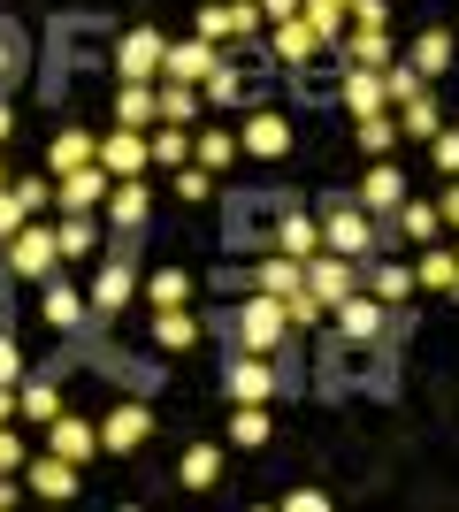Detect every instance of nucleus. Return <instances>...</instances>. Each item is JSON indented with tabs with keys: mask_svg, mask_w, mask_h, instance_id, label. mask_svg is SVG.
I'll return each instance as SVG.
<instances>
[{
	"mask_svg": "<svg viewBox=\"0 0 459 512\" xmlns=\"http://www.w3.org/2000/svg\"><path fill=\"white\" fill-rule=\"evenodd\" d=\"M429 161H437L444 176H459V130H437V138H429Z\"/></svg>",
	"mask_w": 459,
	"mask_h": 512,
	"instance_id": "nucleus-46",
	"label": "nucleus"
},
{
	"mask_svg": "<svg viewBox=\"0 0 459 512\" xmlns=\"http://www.w3.org/2000/svg\"><path fill=\"white\" fill-rule=\"evenodd\" d=\"M39 314H46V329H77V321H85V291H69V283H54V276H46Z\"/></svg>",
	"mask_w": 459,
	"mask_h": 512,
	"instance_id": "nucleus-29",
	"label": "nucleus"
},
{
	"mask_svg": "<svg viewBox=\"0 0 459 512\" xmlns=\"http://www.w3.org/2000/svg\"><path fill=\"white\" fill-rule=\"evenodd\" d=\"M360 268H368V283H360V291H375V299L383 306H406V291H414V260H360Z\"/></svg>",
	"mask_w": 459,
	"mask_h": 512,
	"instance_id": "nucleus-16",
	"label": "nucleus"
},
{
	"mask_svg": "<svg viewBox=\"0 0 459 512\" xmlns=\"http://www.w3.org/2000/svg\"><path fill=\"white\" fill-rule=\"evenodd\" d=\"M54 260H62V245H54V230L31 214V222L8 237V268H16L23 283H46V276H54Z\"/></svg>",
	"mask_w": 459,
	"mask_h": 512,
	"instance_id": "nucleus-2",
	"label": "nucleus"
},
{
	"mask_svg": "<svg viewBox=\"0 0 459 512\" xmlns=\"http://www.w3.org/2000/svg\"><path fill=\"white\" fill-rule=\"evenodd\" d=\"M337 54H345V62H360V69H391V31H383V23H360Z\"/></svg>",
	"mask_w": 459,
	"mask_h": 512,
	"instance_id": "nucleus-24",
	"label": "nucleus"
},
{
	"mask_svg": "<svg viewBox=\"0 0 459 512\" xmlns=\"http://www.w3.org/2000/svg\"><path fill=\"white\" fill-rule=\"evenodd\" d=\"M199 100H207V107H230V100H245V77H238L230 62H215L207 77H199Z\"/></svg>",
	"mask_w": 459,
	"mask_h": 512,
	"instance_id": "nucleus-38",
	"label": "nucleus"
},
{
	"mask_svg": "<svg viewBox=\"0 0 459 512\" xmlns=\"http://www.w3.org/2000/svg\"><path fill=\"white\" fill-rule=\"evenodd\" d=\"M268 436H276V421H268V406H238V413H230V444H238V451H261Z\"/></svg>",
	"mask_w": 459,
	"mask_h": 512,
	"instance_id": "nucleus-32",
	"label": "nucleus"
},
{
	"mask_svg": "<svg viewBox=\"0 0 459 512\" xmlns=\"http://www.w3.org/2000/svg\"><path fill=\"white\" fill-rule=\"evenodd\" d=\"M284 321H291V306H284V299L253 291V299L238 306V337H245V352H268V344L284 337Z\"/></svg>",
	"mask_w": 459,
	"mask_h": 512,
	"instance_id": "nucleus-8",
	"label": "nucleus"
},
{
	"mask_svg": "<svg viewBox=\"0 0 459 512\" xmlns=\"http://www.w3.org/2000/svg\"><path fill=\"white\" fill-rule=\"evenodd\" d=\"M199 39H238V23H230V0H207V8H199Z\"/></svg>",
	"mask_w": 459,
	"mask_h": 512,
	"instance_id": "nucleus-45",
	"label": "nucleus"
},
{
	"mask_svg": "<svg viewBox=\"0 0 459 512\" xmlns=\"http://www.w3.org/2000/svg\"><path fill=\"white\" fill-rule=\"evenodd\" d=\"M54 245H62V260L92 253V245H100V230H92V214H69V222H54Z\"/></svg>",
	"mask_w": 459,
	"mask_h": 512,
	"instance_id": "nucleus-40",
	"label": "nucleus"
},
{
	"mask_svg": "<svg viewBox=\"0 0 459 512\" xmlns=\"http://www.w3.org/2000/svg\"><path fill=\"white\" fill-rule=\"evenodd\" d=\"M146 299H153V306H192V276H184V268H153Z\"/></svg>",
	"mask_w": 459,
	"mask_h": 512,
	"instance_id": "nucleus-39",
	"label": "nucleus"
},
{
	"mask_svg": "<svg viewBox=\"0 0 459 512\" xmlns=\"http://www.w3.org/2000/svg\"><path fill=\"white\" fill-rule=\"evenodd\" d=\"M299 16L314 23V39H329V46H337V31H345V0H306Z\"/></svg>",
	"mask_w": 459,
	"mask_h": 512,
	"instance_id": "nucleus-42",
	"label": "nucleus"
},
{
	"mask_svg": "<svg viewBox=\"0 0 459 512\" xmlns=\"http://www.w3.org/2000/svg\"><path fill=\"white\" fill-rule=\"evenodd\" d=\"M352 138H360V153H375V161H383V153L398 146V115H360V123H352Z\"/></svg>",
	"mask_w": 459,
	"mask_h": 512,
	"instance_id": "nucleus-37",
	"label": "nucleus"
},
{
	"mask_svg": "<svg viewBox=\"0 0 459 512\" xmlns=\"http://www.w3.org/2000/svg\"><path fill=\"white\" fill-rule=\"evenodd\" d=\"M146 207H153L146 176H115V192H108V222H115V230H138V222H146Z\"/></svg>",
	"mask_w": 459,
	"mask_h": 512,
	"instance_id": "nucleus-19",
	"label": "nucleus"
},
{
	"mask_svg": "<svg viewBox=\"0 0 459 512\" xmlns=\"http://www.w3.org/2000/svg\"><path fill=\"white\" fill-rule=\"evenodd\" d=\"M329 321H337V337H345V344H368V337H383V329H391V306L375 299V291H352V299L329 306Z\"/></svg>",
	"mask_w": 459,
	"mask_h": 512,
	"instance_id": "nucleus-6",
	"label": "nucleus"
},
{
	"mask_svg": "<svg viewBox=\"0 0 459 512\" xmlns=\"http://www.w3.org/2000/svg\"><path fill=\"white\" fill-rule=\"evenodd\" d=\"M0 474H23V436L0 421Z\"/></svg>",
	"mask_w": 459,
	"mask_h": 512,
	"instance_id": "nucleus-47",
	"label": "nucleus"
},
{
	"mask_svg": "<svg viewBox=\"0 0 459 512\" xmlns=\"http://www.w3.org/2000/svg\"><path fill=\"white\" fill-rule=\"evenodd\" d=\"M0 192H8V161H0Z\"/></svg>",
	"mask_w": 459,
	"mask_h": 512,
	"instance_id": "nucleus-55",
	"label": "nucleus"
},
{
	"mask_svg": "<svg viewBox=\"0 0 459 512\" xmlns=\"http://www.w3.org/2000/svg\"><path fill=\"white\" fill-rule=\"evenodd\" d=\"M0 421H16V383H0Z\"/></svg>",
	"mask_w": 459,
	"mask_h": 512,
	"instance_id": "nucleus-53",
	"label": "nucleus"
},
{
	"mask_svg": "<svg viewBox=\"0 0 459 512\" xmlns=\"http://www.w3.org/2000/svg\"><path fill=\"white\" fill-rule=\"evenodd\" d=\"M452 299H459V283H452Z\"/></svg>",
	"mask_w": 459,
	"mask_h": 512,
	"instance_id": "nucleus-57",
	"label": "nucleus"
},
{
	"mask_svg": "<svg viewBox=\"0 0 459 512\" xmlns=\"http://www.w3.org/2000/svg\"><path fill=\"white\" fill-rule=\"evenodd\" d=\"M176 199H215V169H199V161H184V169H176Z\"/></svg>",
	"mask_w": 459,
	"mask_h": 512,
	"instance_id": "nucleus-44",
	"label": "nucleus"
},
{
	"mask_svg": "<svg viewBox=\"0 0 459 512\" xmlns=\"http://www.w3.org/2000/svg\"><path fill=\"white\" fill-rule=\"evenodd\" d=\"M153 344H161V352H192L199 344L192 306H153Z\"/></svg>",
	"mask_w": 459,
	"mask_h": 512,
	"instance_id": "nucleus-22",
	"label": "nucleus"
},
{
	"mask_svg": "<svg viewBox=\"0 0 459 512\" xmlns=\"http://www.w3.org/2000/svg\"><path fill=\"white\" fill-rule=\"evenodd\" d=\"M276 383H284V367H268V352H238V360L222 367V390H230L238 406H268Z\"/></svg>",
	"mask_w": 459,
	"mask_h": 512,
	"instance_id": "nucleus-3",
	"label": "nucleus"
},
{
	"mask_svg": "<svg viewBox=\"0 0 459 512\" xmlns=\"http://www.w3.org/2000/svg\"><path fill=\"white\" fill-rule=\"evenodd\" d=\"M146 436H153L146 398H123V406H108V421H100V451H108V459H131Z\"/></svg>",
	"mask_w": 459,
	"mask_h": 512,
	"instance_id": "nucleus-4",
	"label": "nucleus"
},
{
	"mask_svg": "<svg viewBox=\"0 0 459 512\" xmlns=\"http://www.w3.org/2000/svg\"><path fill=\"white\" fill-rule=\"evenodd\" d=\"M383 237H391V230H375V214L352 207V199H337V207H329V222H322V245H329V253H345V260H368Z\"/></svg>",
	"mask_w": 459,
	"mask_h": 512,
	"instance_id": "nucleus-1",
	"label": "nucleus"
},
{
	"mask_svg": "<svg viewBox=\"0 0 459 512\" xmlns=\"http://www.w3.org/2000/svg\"><path fill=\"white\" fill-rule=\"evenodd\" d=\"M398 237H406V245H437L444 237V214L429 207V199H406V207H398V222H391Z\"/></svg>",
	"mask_w": 459,
	"mask_h": 512,
	"instance_id": "nucleus-25",
	"label": "nucleus"
},
{
	"mask_svg": "<svg viewBox=\"0 0 459 512\" xmlns=\"http://www.w3.org/2000/svg\"><path fill=\"white\" fill-rule=\"evenodd\" d=\"M452 253H459V230H452Z\"/></svg>",
	"mask_w": 459,
	"mask_h": 512,
	"instance_id": "nucleus-56",
	"label": "nucleus"
},
{
	"mask_svg": "<svg viewBox=\"0 0 459 512\" xmlns=\"http://www.w3.org/2000/svg\"><path fill=\"white\" fill-rule=\"evenodd\" d=\"M299 8H306V0H261V16H268V23H291Z\"/></svg>",
	"mask_w": 459,
	"mask_h": 512,
	"instance_id": "nucleus-51",
	"label": "nucleus"
},
{
	"mask_svg": "<svg viewBox=\"0 0 459 512\" xmlns=\"http://www.w3.org/2000/svg\"><path fill=\"white\" fill-rule=\"evenodd\" d=\"M276 253L314 260V253H322V222H306V214H284V230H276Z\"/></svg>",
	"mask_w": 459,
	"mask_h": 512,
	"instance_id": "nucleus-31",
	"label": "nucleus"
},
{
	"mask_svg": "<svg viewBox=\"0 0 459 512\" xmlns=\"http://www.w3.org/2000/svg\"><path fill=\"white\" fill-rule=\"evenodd\" d=\"M161 54H169V39L138 23V31H123V46H115V77H123V85H153V77H161Z\"/></svg>",
	"mask_w": 459,
	"mask_h": 512,
	"instance_id": "nucleus-5",
	"label": "nucleus"
},
{
	"mask_svg": "<svg viewBox=\"0 0 459 512\" xmlns=\"http://www.w3.org/2000/svg\"><path fill=\"white\" fill-rule=\"evenodd\" d=\"M176 482H184V490H215L222 482V444H192L184 467H176Z\"/></svg>",
	"mask_w": 459,
	"mask_h": 512,
	"instance_id": "nucleus-30",
	"label": "nucleus"
},
{
	"mask_svg": "<svg viewBox=\"0 0 459 512\" xmlns=\"http://www.w3.org/2000/svg\"><path fill=\"white\" fill-rule=\"evenodd\" d=\"M306 291H314V299L322 306H337V299H352V291H360V260H345V253H314L306 260Z\"/></svg>",
	"mask_w": 459,
	"mask_h": 512,
	"instance_id": "nucleus-7",
	"label": "nucleus"
},
{
	"mask_svg": "<svg viewBox=\"0 0 459 512\" xmlns=\"http://www.w3.org/2000/svg\"><path fill=\"white\" fill-rule=\"evenodd\" d=\"M85 161H100V138H92V130H62V138H54V153H46V176L85 169Z\"/></svg>",
	"mask_w": 459,
	"mask_h": 512,
	"instance_id": "nucleus-28",
	"label": "nucleus"
},
{
	"mask_svg": "<svg viewBox=\"0 0 459 512\" xmlns=\"http://www.w3.org/2000/svg\"><path fill=\"white\" fill-rule=\"evenodd\" d=\"M131 283H138V276H131V245H115V260L92 276V291H85L92 314H123V306H131Z\"/></svg>",
	"mask_w": 459,
	"mask_h": 512,
	"instance_id": "nucleus-12",
	"label": "nucleus"
},
{
	"mask_svg": "<svg viewBox=\"0 0 459 512\" xmlns=\"http://www.w3.org/2000/svg\"><path fill=\"white\" fill-rule=\"evenodd\" d=\"M16 413H23V421H54V413H62L54 383H16Z\"/></svg>",
	"mask_w": 459,
	"mask_h": 512,
	"instance_id": "nucleus-41",
	"label": "nucleus"
},
{
	"mask_svg": "<svg viewBox=\"0 0 459 512\" xmlns=\"http://www.w3.org/2000/svg\"><path fill=\"white\" fill-rule=\"evenodd\" d=\"M238 138H230V130H215V123H207V130H199V138H192V161H199V169H230V161H238Z\"/></svg>",
	"mask_w": 459,
	"mask_h": 512,
	"instance_id": "nucleus-34",
	"label": "nucleus"
},
{
	"mask_svg": "<svg viewBox=\"0 0 459 512\" xmlns=\"http://www.w3.org/2000/svg\"><path fill=\"white\" fill-rule=\"evenodd\" d=\"M146 153L161 161V169H184V161H192V130H184V123H161L146 138Z\"/></svg>",
	"mask_w": 459,
	"mask_h": 512,
	"instance_id": "nucleus-33",
	"label": "nucleus"
},
{
	"mask_svg": "<svg viewBox=\"0 0 459 512\" xmlns=\"http://www.w3.org/2000/svg\"><path fill=\"white\" fill-rule=\"evenodd\" d=\"M253 291H268V299H299V291H306V260H291V253L261 260V268H253Z\"/></svg>",
	"mask_w": 459,
	"mask_h": 512,
	"instance_id": "nucleus-18",
	"label": "nucleus"
},
{
	"mask_svg": "<svg viewBox=\"0 0 459 512\" xmlns=\"http://www.w3.org/2000/svg\"><path fill=\"white\" fill-rule=\"evenodd\" d=\"M46 451H62V459H77V467H85L92 451H100V428H85V421H62V413H54V421H46Z\"/></svg>",
	"mask_w": 459,
	"mask_h": 512,
	"instance_id": "nucleus-23",
	"label": "nucleus"
},
{
	"mask_svg": "<svg viewBox=\"0 0 459 512\" xmlns=\"http://www.w3.org/2000/svg\"><path fill=\"white\" fill-rule=\"evenodd\" d=\"M8 130H16V115H8V100H0V138H8Z\"/></svg>",
	"mask_w": 459,
	"mask_h": 512,
	"instance_id": "nucleus-54",
	"label": "nucleus"
},
{
	"mask_svg": "<svg viewBox=\"0 0 459 512\" xmlns=\"http://www.w3.org/2000/svg\"><path fill=\"white\" fill-rule=\"evenodd\" d=\"M284 505H291V512H322L329 497H322V490H284Z\"/></svg>",
	"mask_w": 459,
	"mask_h": 512,
	"instance_id": "nucleus-50",
	"label": "nucleus"
},
{
	"mask_svg": "<svg viewBox=\"0 0 459 512\" xmlns=\"http://www.w3.org/2000/svg\"><path fill=\"white\" fill-rule=\"evenodd\" d=\"M437 130H444L437 100H429V85H414V92H406V100H398V138H421V146H429Z\"/></svg>",
	"mask_w": 459,
	"mask_h": 512,
	"instance_id": "nucleus-17",
	"label": "nucleus"
},
{
	"mask_svg": "<svg viewBox=\"0 0 459 512\" xmlns=\"http://www.w3.org/2000/svg\"><path fill=\"white\" fill-rule=\"evenodd\" d=\"M115 123H131V130L161 123V85H123L115 92Z\"/></svg>",
	"mask_w": 459,
	"mask_h": 512,
	"instance_id": "nucleus-26",
	"label": "nucleus"
},
{
	"mask_svg": "<svg viewBox=\"0 0 459 512\" xmlns=\"http://www.w3.org/2000/svg\"><path fill=\"white\" fill-rule=\"evenodd\" d=\"M452 69V31H421L414 39V77H444Z\"/></svg>",
	"mask_w": 459,
	"mask_h": 512,
	"instance_id": "nucleus-35",
	"label": "nucleus"
},
{
	"mask_svg": "<svg viewBox=\"0 0 459 512\" xmlns=\"http://www.w3.org/2000/svg\"><path fill=\"white\" fill-rule=\"evenodd\" d=\"M314 46H322V39H314V23H306V16H291V23H276L268 54H276L284 69H306V62H314Z\"/></svg>",
	"mask_w": 459,
	"mask_h": 512,
	"instance_id": "nucleus-20",
	"label": "nucleus"
},
{
	"mask_svg": "<svg viewBox=\"0 0 459 512\" xmlns=\"http://www.w3.org/2000/svg\"><path fill=\"white\" fill-rule=\"evenodd\" d=\"M437 214H444V230H459V184H444V199H437Z\"/></svg>",
	"mask_w": 459,
	"mask_h": 512,
	"instance_id": "nucleus-52",
	"label": "nucleus"
},
{
	"mask_svg": "<svg viewBox=\"0 0 459 512\" xmlns=\"http://www.w3.org/2000/svg\"><path fill=\"white\" fill-rule=\"evenodd\" d=\"M8 192H16L23 214H46V207H54V176H23V184H8Z\"/></svg>",
	"mask_w": 459,
	"mask_h": 512,
	"instance_id": "nucleus-43",
	"label": "nucleus"
},
{
	"mask_svg": "<svg viewBox=\"0 0 459 512\" xmlns=\"http://www.w3.org/2000/svg\"><path fill=\"white\" fill-rule=\"evenodd\" d=\"M238 146L253 153V161H284V153H291V115H276V107H261V115L245 123V138H238Z\"/></svg>",
	"mask_w": 459,
	"mask_h": 512,
	"instance_id": "nucleus-14",
	"label": "nucleus"
},
{
	"mask_svg": "<svg viewBox=\"0 0 459 512\" xmlns=\"http://www.w3.org/2000/svg\"><path fill=\"white\" fill-rule=\"evenodd\" d=\"M23 222H31V214H23V207H16V192H0V245H8V237H16V230H23Z\"/></svg>",
	"mask_w": 459,
	"mask_h": 512,
	"instance_id": "nucleus-48",
	"label": "nucleus"
},
{
	"mask_svg": "<svg viewBox=\"0 0 459 512\" xmlns=\"http://www.w3.org/2000/svg\"><path fill=\"white\" fill-rule=\"evenodd\" d=\"M414 283H421V291H452V283H459V253H452V245H421Z\"/></svg>",
	"mask_w": 459,
	"mask_h": 512,
	"instance_id": "nucleus-27",
	"label": "nucleus"
},
{
	"mask_svg": "<svg viewBox=\"0 0 459 512\" xmlns=\"http://www.w3.org/2000/svg\"><path fill=\"white\" fill-rule=\"evenodd\" d=\"M215 62H222L215 39H199V31H192V39H176L169 54H161V77H176V85H199V77H207Z\"/></svg>",
	"mask_w": 459,
	"mask_h": 512,
	"instance_id": "nucleus-13",
	"label": "nucleus"
},
{
	"mask_svg": "<svg viewBox=\"0 0 459 512\" xmlns=\"http://www.w3.org/2000/svg\"><path fill=\"white\" fill-rule=\"evenodd\" d=\"M360 207L368 214H398L406 207V169H398V161H375V169L360 176Z\"/></svg>",
	"mask_w": 459,
	"mask_h": 512,
	"instance_id": "nucleus-15",
	"label": "nucleus"
},
{
	"mask_svg": "<svg viewBox=\"0 0 459 512\" xmlns=\"http://www.w3.org/2000/svg\"><path fill=\"white\" fill-rule=\"evenodd\" d=\"M23 490L31 497H77V459H62V451H39V459H23Z\"/></svg>",
	"mask_w": 459,
	"mask_h": 512,
	"instance_id": "nucleus-9",
	"label": "nucleus"
},
{
	"mask_svg": "<svg viewBox=\"0 0 459 512\" xmlns=\"http://www.w3.org/2000/svg\"><path fill=\"white\" fill-rule=\"evenodd\" d=\"M199 107H207V100H199L192 85H176V77H161V123H184V130H192V123H199Z\"/></svg>",
	"mask_w": 459,
	"mask_h": 512,
	"instance_id": "nucleus-36",
	"label": "nucleus"
},
{
	"mask_svg": "<svg viewBox=\"0 0 459 512\" xmlns=\"http://www.w3.org/2000/svg\"><path fill=\"white\" fill-rule=\"evenodd\" d=\"M383 100H391L383 69H360V62H345V107H352V115H383Z\"/></svg>",
	"mask_w": 459,
	"mask_h": 512,
	"instance_id": "nucleus-21",
	"label": "nucleus"
},
{
	"mask_svg": "<svg viewBox=\"0 0 459 512\" xmlns=\"http://www.w3.org/2000/svg\"><path fill=\"white\" fill-rule=\"evenodd\" d=\"M0 383H23V352L8 337H0Z\"/></svg>",
	"mask_w": 459,
	"mask_h": 512,
	"instance_id": "nucleus-49",
	"label": "nucleus"
},
{
	"mask_svg": "<svg viewBox=\"0 0 459 512\" xmlns=\"http://www.w3.org/2000/svg\"><path fill=\"white\" fill-rule=\"evenodd\" d=\"M100 199H108V169H100V161H85V169H62V176H54V207L92 214Z\"/></svg>",
	"mask_w": 459,
	"mask_h": 512,
	"instance_id": "nucleus-11",
	"label": "nucleus"
},
{
	"mask_svg": "<svg viewBox=\"0 0 459 512\" xmlns=\"http://www.w3.org/2000/svg\"><path fill=\"white\" fill-rule=\"evenodd\" d=\"M100 169H108V176H146V169H153V153H146V130L115 123L108 138H100Z\"/></svg>",
	"mask_w": 459,
	"mask_h": 512,
	"instance_id": "nucleus-10",
	"label": "nucleus"
}]
</instances>
